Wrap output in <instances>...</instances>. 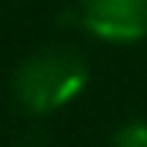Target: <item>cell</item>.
<instances>
[{
  "mask_svg": "<svg viewBox=\"0 0 147 147\" xmlns=\"http://www.w3.org/2000/svg\"><path fill=\"white\" fill-rule=\"evenodd\" d=\"M90 80L86 58L70 45H48L35 51L16 74V96L29 112H55L67 106Z\"/></svg>",
  "mask_w": 147,
  "mask_h": 147,
  "instance_id": "6da1fadb",
  "label": "cell"
},
{
  "mask_svg": "<svg viewBox=\"0 0 147 147\" xmlns=\"http://www.w3.org/2000/svg\"><path fill=\"white\" fill-rule=\"evenodd\" d=\"M80 22L102 42H138L147 35V0H83Z\"/></svg>",
  "mask_w": 147,
  "mask_h": 147,
  "instance_id": "7a4b0ae2",
  "label": "cell"
},
{
  "mask_svg": "<svg viewBox=\"0 0 147 147\" xmlns=\"http://www.w3.org/2000/svg\"><path fill=\"white\" fill-rule=\"evenodd\" d=\"M112 147H147V121H128L118 128Z\"/></svg>",
  "mask_w": 147,
  "mask_h": 147,
  "instance_id": "3957f363",
  "label": "cell"
}]
</instances>
